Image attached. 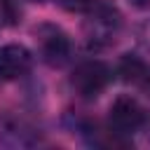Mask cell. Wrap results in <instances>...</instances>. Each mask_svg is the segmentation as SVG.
I'll return each instance as SVG.
<instances>
[{
	"mask_svg": "<svg viewBox=\"0 0 150 150\" xmlns=\"http://www.w3.org/2000/svg\"><path fill=\"white\" fill-rule=\"evenodd\" d=\"M112 82V68L103 61H82L70 75V87L82 98L101 96Z\"/></svg>",
	"mask_w": 150,
	"mask_h": 150,
	"instance_id": "1",
	"label": "cell"
},
{
	"mask_svg": "<svg viewBox=\"0 0 150 150\" xmlns=\"http://www.w3.org/2000/svg\"><path fill=\"white\" fill-rule=\"evenodd\" d=\"M145 122H148V115H145L143 105L131 96H117L108 110V127L124 138L141 131L145 127Z\"/></svg>",
	"mask_w": 150,
	"mask_h": 150,
	"instance_id": "2",
	"label": "cell"
},
{
	"mask_svg": "<svg viewBox=\"0 0 150 150\" xmlns=\"http://www.w3.org/2000/svg\"><path fill=\"white\" fill-rule=\"evenodd\" d=\"M120 12L110 5L96 2L89 12H87V21H84V33L89 38L91 45H108L115 40L117 30H120Z\"/></svg>",
	"mask_w": 150,
	"mask_h": 150,
	"instance_id": "3",
	"label": "cell"
},
{
	"mask_svg": "<svg viewBox=\"0 0 150 150\" xmlns=\"http://www.w3.org/2000/svg\"><path fill=\"white\" fill-rule=\"evenodd\" d=\"M35 40H38V49H40V56L45 63L56 66V68L68 63L73 47H70V38L61 28L45 23L35 30Z\"/></svg>",
	"mask_w": 150,
	"mask_h": 150,
	"instance_id": "4",
	"label": "cell"
},
{
	"mask_svg": "<svg viewBox=\"0 0 150 150\" xmlns=\"http://www.w3.org/2000/svg\"><path fill=\"white\" fill-rule=\"evenodd\" d=\"M33 63L30 52L23 45H5L0 47V80H16L28 73Z\"/></svg>",
	"mask_w": 150,
	"mask_h": 150,
	"instance_id": "5",
	"label": "cell"
},
{
	"mask_svg": "<svg viewBox=\"0 0 150 150\" xmlns=\"http://www.w3.org/2000/svg\"><path fill=\"white\" fill-rule=\"evenodd\" d=\"M120 75H122L124 82L138 87L143 94L150 96V63H148V61L127 54V56L120 61Z\"/></svg>",
	"mask_w": 150,
	"mask_h": 150,
	"instance_id": "6",
	"label": "cell"
},
{
	"mask_svg": "<svg viewBox=\"0 0 150 150\" xmlns=\"http://www.w3.org/2000/svg\"><path fill=\"white\" fill-rule=\"evenodd\" d=\"M59 5L68 12H89L96 5V0H59Z\"/></svg>",
	"mask_w": 150,
	"mask_h": 150,
	"instance_id": "7",
	"label": "cell"
},
{
	"mask_svg": "<svg viewBox=\"0 0 150 150\" xmlns=\"http://www.w3.org/2000/svg\"><path fill=\"white\" fill-rule=\"evenodd\" d=\"M129 2H131L134 7H148V5H150V0H129Z\"/></svg>",
	"mask_w": 150,
	"mask_h": 150,
	"instance_id": "8",
	"label": "cell"
}]
</instances>
